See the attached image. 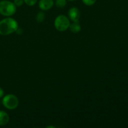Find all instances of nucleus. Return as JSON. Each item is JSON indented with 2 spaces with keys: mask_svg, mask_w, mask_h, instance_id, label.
<instances>
[{
  "mask_svg": "<svg viewBox=\"0 0 128 128\" xmlns=\"http://www.w3.org/2000/svg\"><path fill=\"white\" fill-rule=\"evenodd\" d=\"M70 21L69 18L64 15H59L54 20L55 28L60 32L66 31L69 28Z\"/></svg>",
  "mask_w": 128,
  "mask_h": 128,
  "instance_id": "nucleus-4",
  "label": "nucleus"
},
{
  "mask_svg": "<svg viewBox=\"0 0 128 128\" xmlns=\"http://www.w3.org/2000/svg\"><path fill=\"white\" fill-rule=\"evenodd\" d=\"M69 29L72 33L76 34L81 31V26L79 21H74V22H72V24H70Z\"/></svg>",
  "mask_w": 128,
  "mask_h": 128,
  "instance_id": "nucleus-8",
  "label": "nucleus"
},
{
  "mask_svg": "<svg viewBox=\"0 0 128 128\" xmlns=\"http://www.w3.org/2000/svg\"><path fill=\"white\" fill-rule=\"evenodd\" d=\"M68 1H77V0H68Z\"/></svg>",
  "mask_w": 128,
  "mask_h": 128,
  "instance_id": "nucleus-16",
  "label": "nucleus"
},
{
  "mask_svg": "<svg viewBox=\"0 0 128 128\" xmlns=\"http://www.w3.org/2000/svg\"><path fill=\"white\" fill-rule=\"evenodd\" d=\"M38 0H24V2L28 6H32L36 4Z\"/></svg>",
  "mask_w": 128,
  "mask_h": 128,
  "instance_id": "nucleus-12",
  "label": "nucleus"
},
{
  "mask_svg": "<svg viewBox=\"0 0 128 128\" xmlns=\"http://www.w3.org/2000/svg\"><path fill=\"white\" fill-rule=\"evenodd\" d=\"M80 15H81L80 11L78 8L72 7L69 10L68 17L72 22H74V21H79Z\"/></svg>",
  "mask_w": 128,
  "mask_h": 128,
  "instance_id": "nucleus-5",
  "label": "nucleus"
},
{
  "mask_svg": "<svg viewBox=\"0 0 128 128\" xmlns=\"http://www.w3.org/2000/svg\"><path fill=\"white\" fill-rule=\"evenodd\" d=\"M39 7L42 11H48L52 8L54 5L53 0H40Z\"/></svg>",
  "mask_w": 128,
  "mask_h": 128,
  "instance_id": "nucleus-6",
  "label": "nucleus"
},
{
  "mask_svg": "<svg viewBox=\"0 0 128 128\" xmlns=\"http://www.w3.org/2000/svg\"><path fill=\"white\" fill-rule=\"evenodd\" d=\"M16 11V6L14 2L9 0L0 1V14L4 16L10 17L14 14Z\"/></svg>",
  "mask_w": 128,
  "mask_h": 128,
  "instance_id": "nucleus-2",
  "label": "nucleus"
},
{
  "mask_svg": "<svg viewBox=\"0 0 128 128\" xmlns=\"http://www.w3.org/2000/svg\"><path fill=\"white\" fill-rule=\"evenodd\" d=\"M82 1L85 5H86V6H91L96 3V0H82Z\"/></svg>",
  "mask_w": 128,
  "mask_h": 128,
  "instance_id": "nucleus-11",
  "label": "nucleus"
},
{
  "mask_svg": "<svg viewBox=\"0 0 128 128\" xmlns=\"http://www.w3.org/2000/svg\"><path fill=\"white\" fill-rule=\"evenodd\" d=\"M18 22L12 18H6L0 21V35L8 36L16 32L18 28Z\"/></svg>",
  "mask_w": 128,
  "mask_h": 128,
  "instance_id": "nucleus-1",
  "label": "nucleus"
},
{
  "mask_svg": "<svg viewBox=\"0 0 128 128\" xmlns=\"http://www.w3.org/2000/svg\"><path fill=\"white\" fill-rule=\"evenodd\" d=\"M16 32H17V34H20L22 33V30H21V28H20L18 27V28L17 29V30H16Z\"/></svg>",
  "mask_w": 128,
  "mask_h": 128,
  "instance_id": "nucleus-15",
  "label": "nucleus"
},
{
  "mask_svg": "<svg viewBox=\"0 0 128 128\" xmlns=\"http://www.w3.org/2000/svg\"><path fill=\"white\" fill-rule=\"evenodd\" d=\"M67 4V0H56L55 4L59 8H62L65 7Z\"/></svg>",
  "mask_w": 128,
  "mask_h": 128,
  "instance_id": "nucleus-10",
  "label": "nucleus"
},
{
  "mask_svg": "<svg viewBox=\"0 0 128 128\" xmlns=\"http://www.w3.org/2000/svg\"><path fill=\"white\" fill-rule=\"evenodd\" d=\"M4 94V92L3 90H2V89L0 87V98H1L3 97Z\"/></svg>",
  "mask_w": 128,
  "mask_h": 128,
  "instance_id": "nucleus-14",
  "label": "nucleus"
},
{
  "mask_svg": "<svg viewBox=\"0 0 128 128\" xmlns=\"http://www.w3.org/2000/svg\"><path fill=\"white\" fill-rule=\"evenodd\" d=\"M45 20V14L43 12L40 11L38 12L36 14V20L38 23H41V22H43Z\"/></svg>",
  "mask_w": 128,
  "mask_h": 128,
  "instance_id": "nucleus-9",
  "label": "nucleus"
},
{
  "mask_svg": "<svg viewBox=\"0 0 128 128\" xmlns=\"http://www.w3.org/2000/svg\"><path fill=\"white\" fill-rule=\"evenodd\" d=\"M14 4H15V6H18V7H20L24 3V0H14Z\"/></svg>",
  "mask_w": 128,
  "mask_h": 128,
  "instance_id": "nucleus-13",
  "label": "nucleus"
},
{
  "mask_svg": "<svg viewBox=\"0 0 128 128\" xmlns=\"http://www.w3.org/2000/svg\"><path fill=\"white\" fill-rule=\"evenodd\" d=\"M2 104L4 107L8 110H15L19 105V100L15 95L9 94L4 96L2 100Z\"/></svg>",
  "mask_w": 128,
  "mask_h": 128,
  "instance_id": "nucleus-3",
  "label": "nucleus"
},
{
  "mask_svg": "<svg viewBox=\"0 0 128 128\" xmlns=\"http://www.w3.org/2000/svg\"><path fill=\"white\" fill-rule=\"evenodd\" d=\"M10 121V117L7 112L4 111H0V126H3L7 124Z\"/></svg>",
  "mask_w": 128,
  "mask_h": 128,
  "instance_id": "nucleus-7",
  "label": "nucleus"
}]
</instances>
